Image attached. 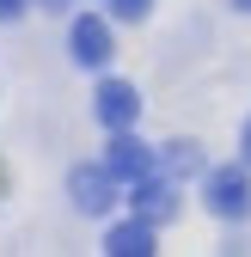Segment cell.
<instances>
[{
  "label": "cell",
  "mask_w": 251,
  "mask_h": 257,
  "mask_svg": "<svg viewBox=\"0 0 251 257\" xmlns=\"http://www.w3.org/2000/svg\"><path fill=\"white\" fill-rule=\"evenodd\" d=\"M245 208H251V178H245V166H221V172H208V214L239 220Z\"/></svg>",
  "instance_id": "6da1fadb"
},
{
  "label": "cell",
  "mask_w": 251,
  "mask_h": 257,
  "mask_svg": "<svg viewBox=\"0 0 251 257\" xmlns=\"http://www.w3.org/2000/svg\"><path fill=\"white\" fill-rule=\"evenodd\" d=\"M104 172L116 178V184H135V178H147L153 172V153L129 135V128H110V153H104Z\"/></svg>",
  "instance_id": "7a4b0ae2"
},
{
  "label": "cell",
  "mask_w": 251,
  "mask_h": 257,
  "mask_svg": "<svg viewBox=\"0 0 251 257\" xmlns=\"http://www.w3.org/2000/svg\"><path fill=\"white\" fill-rule=\"evenodd\" d=\"M135 116H141V92L129 80H104L98 86V122L104 128H129Z\"/></svg>",
  "instance_id": "3957f363"
},
{
  "label": "cell",
  "mask_w": 251,
  "mask_h": 257,
  "mask_svg": "<svg viewBox=\"0 0 251 257\" xmlns=\"http://www.w3.org/2000/svg\"><path fill=\"white\" fill-rule=\"evenodd\" d=\"M74 202H80V214H110L116 178H110L104 166H80V172H74Z\"/></svg>",
  "instance_id": "277c9868"
},
{
  "label": "cell",
  "mask_w": 251,
  "mask_h": 257,
  "mask_svg": "<svg viewBox=\"0 0 251 257\" xmlns=\"http://www.w3.org/2000/svg\"><path fill=\"white\" fill-rule=\"evenodd\" d=\"M74 61H80V68H104V61H110V25L104 19H74Z\"/></svg>",
  "instance_id": "5b68a950"
},
{
  "label": "cell",
  "mask_w": 251,
  "mask_h": 257,
  "mask_svg": "<svg viewBox=\"0 0 251 257\" xmlns=\"http://www.w3.org/2000/svg\"><path fill=\"white\" fill-rule=\"evenodd\" d=\"M129 190H135V214L147 220V227H160V220H172V214H178V196H172V184H160L153 172H147V178H135Z\"/></svg>",
  "instance_id": "8992f818"
},
{
  "label": "cell",
  "mask_w": 251,
  "mask_h": 257,
  "mask_svg": "<svg viewBox=\"0 0 251 257\" xmlns=\"http://www.w3.org/2000/svg\"><path fill=\"white\" fill-rule=\"evenodd\" d=\"M104 251H110V257H147V251H153V227H147L141 214H135V220H122V227H110Z\"/></svg>",
  "instance_id": "52a82bcc"
},
{
  "label": "cell",
  "mask_w": 251,
  "mask_h": 257,
  "mask_svg": "<svg viewBox=\"0 0 251 257\" xmlns=\"http://www.w3.org/2000/svg\"><path fill=\"white\" fill-rule=\"evenodd\" d=\"M196 166H202V153H196V141H172V147H166V172H172V178H184V172H196Z\"/></svg>",
  "instance_id": "ba28073f"
},
{
  "label": "cell",
  "mask_w": 251,
  "mask_h": 257,
  "mask_svg": "<svg viewBox=\"0 0 251 257\" xmlns=\"http://www.w3.org/2000/svg\"><path fill=\"white\" fill-rule=\"evenodd\" d=\"M116 19H147V0H110Z\"/></svg>",
  "instance_id": "9c48e42d"
},
{
  "label": "cell",
  "mask_w": 251,
  "mask_h": 257,
  "mask_svg": "<svg viewBox=\"0 0 251 257\" xmlns=\"http://www.w3.org/2000/svg\"><path fill=\"white\" fill-rule=\"evenodd\" d=\"M25 13V0H0V19H19Z\"/></svg>",
  "instance_id": "30bf717a"
},
{
  "label": "cell",
  "mask_w": 251,
  "mask_h": 257,
  "mask_svg": "<svg viewBox=\"0 0 251 257\" xmlns=\"http://www.w3.org/2000/svg\"><path fill=\"white\" fill-rule=\"evenodd\" d=\"M239 147H245V166H251V122H245V141H239Z\"/></svg>",
  "instance_id": "8fae6325"
},
{
  "label": "cell",
  "mask_w": 251,
  "mask_h": 257,
  "mask_svg": "<svg viewBox=\"0 0 251 257\" xmlns=\"http://www.w3.org/2000/svg\"><path fill=\"white\" fill-rule=\"evenodd\" d=\"M233 7H239V13H251V0H233Z\"/></svg>",
  "instance_id": "7c38bea8"
}]
</instances>
